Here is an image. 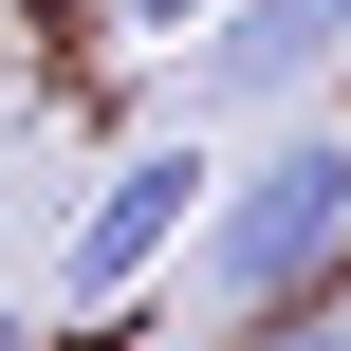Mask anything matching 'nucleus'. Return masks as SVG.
Here are the masks:
<instances>
[{"label":"nucleus","instance_id":"7ed1b4c3","mask_svg":"<svg viewBox=\"0 0 351 351\" xmlns=\"http://www.w3.org/2000/svg\"><path fill=\"white\" fill-rule=\"evenodd\" d=\"M315 74H351V0H222L185 37V111H296Z\"/></svg>","mask_w":351,"mask_h":351},{"label":"nucleus","instance_id":"f03ea898","mask_svg":"<svg viewBox=\"0 0 351 351\" xmlns=\"http://www.w3.org/2000/svg\"><path fill=\"white\" fill-rule=\"evenodd\" d=\"M204 185H222V167H204L185 130H148V148H111V167H93V204L56 222V315H111L130 278H167V259L204 241Z\"/></svg>","mask_w":351,"mask_h":351},{"label":"nucleus","instance_id":"423d86ee","mask_svg":"<svg viewBox=\"0 0 351 351\" xmlns=\"http://www.w3.org/2000/svg\"><path fill=\"white\" fill-rule=\"evenodd\" d=\"M0 351H37V315H19V296H0Z\"/></svg>","mask_w":351,"mask_h":351},{"label":"nucleus","instance_id":"39448f33","mask_svg":"<svg viewBox=\"0 0 351 351\" xmlns=\"http://www.w3.org/2000/svg\"><path fill=\"white\" fill-rule=\"evenodd\" d=\"M204 19H222V0H111V37H130V56H185Z\"/></svg>","mask_w":351,"mask_h":351},{"label":"nucleus","instance_id":"20e7f679","mask_svg":"<svg viewBox=\"0 0 351 351\" xmlns=\"http://www.w3.org/2000/svg\"><path fill=\"white\" fill-rule=\"evenodd\" d=\"M241 351H351V296H296V315H241Z\"/></svg>","mask_w":351,"mask_h":351},{"label":"nucleus","instance_id":"f257e3e1","mask_svg":"<svg viewBox=\"0 0 351 351\" xmlns=\"http://www.w3.org/2000/svg\"><path fill=\"white\" fill-rule=\"evenodd\" d=\"M351 296V130H278L241 185H204V315Z\"/></svg>","mask_w":351,"mask_h":351}]
</instances>
